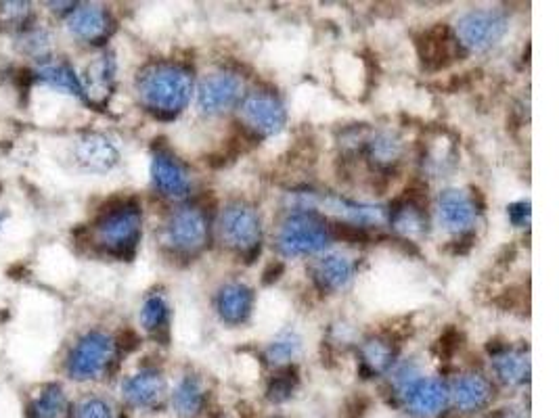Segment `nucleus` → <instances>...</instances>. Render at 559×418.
Wrapping results in <instances>:
<instances>
[{
    "instance_id": "obj_7",
    "label": "nucleus",
    "mask_w": 559,
    "mask_h": 418,
    "mask_svg": "<svg viewBox=\"0 0 559 418\" xmlns=\"http://www.w3.org/2000/svg\"><path fill=\"white\" fill-rule=\"evenodd\" d=\"M164 241L170 249L193 255L208 243V220L199 207H181L164 226Z\"/></svg>"
},
{
    "instance_id": "obj_20",
    "label": "nucleus",
    "mask_w": 559,
    "mask_h": 418,
    "mask_svg": "<svg viewBox=\"0 0 559 418\" xmlns=\"http://www.w3.org/2000/svg\"><path fill=\"white\" fill-rule=\"evenodd\" d=\"M490 396H493V387L482 375H463L453 385V398L465 412L482 408Z\"/></svg>"
},
{
    "instance_id": "obj_24",
    "label": "nucleus",
    "mask_w": 559,
    "mask_h": 418,
    "mask_svg": "<svg viewBox=\"0 0 559 418\" xmlns=\"http://www.w3.org/2000/svg\"><path fill=\"white\" fill-rule=\"evenodd\" d=\"M394 350L386 339H369L361 347V368L363 373L373 377L384 373V370L392 364Z\"/></svg>"
},
{
    "instance_id": "obj_13",
    "label": "nucleus",
    "mask_w": 559,
    "mask_h": 418,
    "mask_svg": "<svg viewBox=\"0 0 559 418\" xmlns=\"http://www.w3.org/2000/svg\"><path fill=\"white\" fill-rule=\"evenodd\" d=\"M74 157L86 172H109L118 164L120 153L107 136L91 132L84 134L74 147Z\"/></svg>"
},
{
    "instance_id": "obj_30",
    "label": "nucleus",
    "mask_w": 559,
    "mask_h": 418,
    "mask_svg": "<svg viewBox=\"0 0 559 418\" xmlns=\"http://www.w3.org/2000/svg\"><path fill=\"white\" fill-rule=\"evenodd\" d=\"M296 383H298L296 370L285 368L283 373H279L271 381V387H268V398H271L273 402H285L287 398H292V393L296 389Z\"/></svg>"
},
{
    "instance_id": "obj_37",
    "label": "nucleus",
    "mask_w": 559,
    "mask_h": 418,
    "mask_svg": "<svg viewBox=\"0 0 559 418\" xmlns=\"http://www.w3.org/2000/svg\"><path fill=\"white\" fill-rule=\"evenodd\" d=\"M507 418H516V416H507Z\"/></svg>"
},
{
    "instance_id": "obj_35",
    "label": "nucleus",
    "mask_w": 559,
    "mask_h": 418,
    "mask_svg": "<svg viewBox=\"0 0 559 418\" xmlns=\"http://www.w3.org/2000/svg\"><path fill=\"white\" fill-rule=\"evenodd\" d=\"M139 343H141L139 335L134 333V331H130V329H126V331L120 335V339H118V347H122V350H124L126 354L132 352V350H137Z\"/></svg>"
},
{
    "instance_id": "obj_17",
    "label": "nucleus",
    "mask_w": 559,
    "mask_h": 418,
    "mask_svg": "<svg viewBox=\"0 0 559 418\" xmlns=\"http://www.w3.org/2000/svg\"><path fill=\"white\" fill-rule=\"evenodd\" d=\"M124 398L139 408H149L158 404L166 393V379L158 370H141L139 375H132L122 385Z\"/></svg>"
},
{
    "instance_id": "obj_27",
    "label": "nucleus",
    "mask_w": 559,
    "mask_h": 418,
    "mask_svg": "<svg viewBox=\"0 0 559 418\" xmlns=\"http://www.w3.org/2000/svg\"><path fill=\"white\" fill-rule=\"evenodd\" d=\"M67 412L65 393L59 385H47L32 404V418H63Z\"/></svg>"
},
{
    "instance_id": "obj_10",
    "label": "nucleus",
    "mask_w": 559,
    "mask_h": 418,
    "mask_svg": "<svg viewBox=\"0 0 559 418\" xmlns=\"http://www.w3.org/2000/svg\"><path fill=\"white\" fill-rule=\"evenodd\" d=\"M243 95V82L237 74L216 72L208 76L199 86L197 105L208 115L229 111Z\"/></svg>"
},
{
    "instance_id": "obj_16",
    "label": "nucleus",
    "mask_w": 559,
    "mask_h": 418,
    "mask_svg": "<svg viewBox=\"0 0 559 418\" xmlns=\"http://www.w3.org/2000/svg\"><path fill=\"white\" fill-rule=\"evenodd\" d=\"M409 408L419 416H434L446 404V387L438 379H415L405 389Z\"/></svg>"
},
{
    "instance_id": "obj_6",
    "label": "nucleus",
    "mask_w": 559,
    "mask_h": 418,
    "mask_svg": "<svg viewBox=\"0 0 559 418\" xmlns=\"http://www.w3.org/2000/svg\"><path fill=\"white\" fill-rule=\"evenodd\" d=\"M116 354V343L107 333L93 331L84 335L70 356L67 362V370H70V377L76 381H88L97 379L107 364L114 360Z\"/></svg>"
},
{
    "instance_id": "obj_18",
    "label": "nucleus",
    "mask_w": 559,
    "mask_h": 418,
    "mask_svg": "<svg viewBox=\"0 0 559 418\" xmlns=\"http://www.w3.org/2000/svg\"><path fill=\"white\" fill-rule=\"evenodd\" d=\"M354 276V264L344 255H327L312 268V278L321 291H342L350 285Z\"/></svg>"
},
{
    "instance_id": "obj_32",
    "label": "nucleus",
    "mask_w": 559,
    "mask_h": 418,
    "mask_svg": "<svg viewBox=\"0 0 559 418\" xmlns=\"http://www.w3.org/2000/svg\"><path fill=\"white\" fill-rule=\"evenodd\" d=\"M76 418H111V408L107 406V402L99 398H91V400H84L78 406Z\"/></svg>"
},
{
    "instance_id": "obj_8",
    "label": "nucleus",
    "mask_w": 559,
    "mask_h": 418,
    "mask_svg": "<svg viewBox=\"0 0 559 418\" xmlns=\"http://www.w3.org/2000/svg\"><path fill=\"white\" fill-rule=\"evenodd\" d=\"M507 19L497 11H472L459 19L457 40L469 51H488L505 36Z\"/></svg>"
},
{
    "instance_id": "obj_5",
    "label": "nucleus",
    "mask_w": 559,
    "mask_h": 418,
    "mask_svg": "<svg viewBox=\"0 0 559 418\" xmlns=\"http://www.w3.org/2000/svg\"><path fill=\"white\" fill-rule=\"evenodd\" d=\"M220 235L231 249L248 255V262L260 253L262 226L256 209L243 201L231 203L220 218Z\"/></svg>"
},
{
    "instance_id": "obj_29",
    "label": "nucleus",
    "mask_w": 559,
    "mask_h": 418,
    "mask_svg": "<svg viewBox=\"0 0 559 418\" xmlns=\"http://www.w3.org/2000/svg\"><path fill=\"white\" fill-rule=\"evenodd\" d=\"M300 347H302V341L296 333H283L271 345H268L266 360L275 366L287 364L300 354Z\"/></svg>"
},
{
    "instance_id": "obj_28",
    "label": "nucleus",
    "mask_w": 559,
    "mask_h": 418,
    "mask_svg": "<svg viewBox=\"0 0 559 418\" xmlns=\"http://www.w3.org/2000/svg\"><path fill=\"white\" fill-rule=\"evenodd\" d=\"M168 318H170V308L166 304V299L162 295H151L141 310V324L149 331L158 335L160 331L168 329Z\"/></svg>"
},
{
    "instance_id": "obj_34",
    "label": "nucleus",
    "mask_w": 559,
    "mask_h": 418,
    "mask_svg": "<svg viewBox=\"0 0 559 418\" xmlns=\"http://www.w3.org/2000/svg\"><path fill=\"white\" fill-rule=\"evenodd\" d=\"M30 13V5L28 3H5L3 9H0V17L7 19L11 26H17V23L24 21Z\"/></svg>"
},
{
    "instance_id": "obj_15",
    "label": "nucleus",
    "mask_w": 559,
    "mask_h": 418,
    "mask_svg": "<svg viewBox=\"0 0 559 418\" xmlns=\"http://www.w3.org/2000/svg\"><path fill=\"white\" fill-rule=\"evenodd\" d=\"M254 308V291L243 283H231L218 291L216 310L227 324H243Z\"/></svg>"
},
{
    "instance_id": "obj_14",
    "label": "nucleus",
    "mask_w": 559,
    "mask_h": 418,
    "mask_svg": "<svg viewBox=\"0 0 559 418\" xmlns=\"http://www.w3.org/2000/svg\"><path fill=\"white\" fill-rule=\"evenodd\" d=\"M151 176L162 195L183 199L189 195V176L178 159L166 151H158L151 161Z\"/></svg>"
},
{
    "instance_id": "obj_3",
    "label": "nucleus",
    "mask_w": 559,
    "mask_h": 418,
    "mask_svg": "<svg viewBox=\"0 0 559 418\" xmlns=\"http://www.w3.org/2000/svg\"><path fill=\"white\" fill-rule=\"evenodd\" d=\"M289 203L298 205L302 212H308V209H321V212L338 218L342 224H352L359 228L382 226L388 222V212L384 207L356 203L338 195H319L312 191H304L289 197Z\"/></svg>"
},
{
    "instance_id": "obj_11",
    "label": "nucleus",
    "mask_w": 559,
    "mask_h": 418,
    "mask_svg": "<svg viewBox=\"0 0 559 418\" xmlns=\"http://www.w3.org/2000/svg\"><path fill=\"white\" fill-rule=\"evenodd\" d=\"M417 53L423 67L438 72V69L449 67L459 59L461 44L449 28L438 23V26L426 30L417 38Z\"/></svg>"
},
{
    "instance_id": "obj_31",
    "label": "nucleus",
    "mask_w": 559,
    "mask_h": 418,
    "mask_svg": "<svg viewBox=\"0 0 559 418\" xmlns=\"http://www.w3.org/2000/svg\"><path fill=\"white\" fill-rule=\"evenodd\" d=\"M459 345H461V333L457 329H446L440 339H438V356L444 358V360H449L457 354L459 350Z\"/></svg>"
},
{
    "instance_id": "obj_2",
    "label": "nucleus",
    "mask_w": 559,
    "mask_h": 418,
    "mask_svg": "<svg viewBox=\"0 0 559 418\" xmlns=\"http://www.w3.org/2000/svg\"><path fill=\"white\" fill-rule=\"evenodd\" d=\"M101 245L118 258H132L141 239V212L134 201H120L116 207L105 209L97 222Z\"/></svg>"
},
{
    "instance_id": "obj_1",
    "label": "nucleus",
    "mask_w": 559,
    "mask_h": 418,
    "mask_svg": "<svg viewBox=\"0 0 559 418\" xmlns=\"http://www.w3.org/2000/svg\"><path fill=\"white\" fill-rule=\"evenodd\" d=\"M191 90L193 80L183 65L155 63L139 76V97L160 118H176L187 107Z\"/></svg>"
},
{
    "instance_id": "obj_25",
    "label": "nucleus",
    "mask_w": 559,
    "mask_h": 418,
    "mask_svg": "<svg viewBox=\"0 0 559 418\" xmlns=\"http://www.w3.org/2000/svg\"><path fill=\"white\" fill-rule=\"evenodd\" d=\"M38 82L59 88L70 92V95L82 97V84L78 80V76L74 74V69L65 63H53V65H44L42 69H38L36 74Z\"/></svg>"
},
{
    "instance_id": "obj_22",
    "label": "nucleus",
    "mask_w": 559,
    "mask_h": 418,
    "mask_svg": "<svg viewBox=\"0 0 559 418\" xmlns=\"http://www.w3.org/2000/svg\"><path fill=\"white\" fill-rule=\"evenodd\" d=\"M84 80H86V84L82 90L86 92L88 99L103 101L109 95L111 82H114V59L99 57L93 65H88Z\"/></svg>"
},
{
    "instance_id": "obj_26",
    "label": "nucleus",
    "mask_w": 559,
    "mask_h": 418,
    "mask_svg": "<svg viewBox=\"0 0 559 418\" xmlns=\"http://www.w3.org/2000/svg\"><path fill=\"white\" fill-rule=\"evenodd\" d=\"M367 149H369L371 161L377 168H392L402 155L400 141L390 132H382V134H375L373 138H369Z\"/></svg>"
},
{
    "instance_id": "obj_21",
    "label": "nucleus",
    "mask_w": 559,
    "mask_h": 418,
    "mask_svg": "<svg viewBox=\"0 0 559 418\" xmlns=\"http://www.w3.org/2000/svg\"><path fill=\"white\" fill-rule=\"evenodd\" d=\"M495 370L503 383L507 385H524L530 379V360L528 354L509 350L505 345L501 352L493 354Z\"/></svg>"
},
{
    "instance_id": "obj_33",
    "label": "nucleus",
    "mask_w": 559,
    "mask_h": 418,
    "mask_svg": "<svg viewBox=\"0 0 559 418\" xmlns=\"http://www.w3.org/2000/svg\"><path fill=\"white\" fill-rule=\"evenodd\" d=\"M507 216H509V222L513 226H528L530 222V201H518V203H511L507 207Z\"/></svg>"
},
{
    "instance_id": "obj_19",
    "label": "nucleus",
    "mask_w": 559,
    "mask_h": 418,
    "mask_svg": "<svg viewBox=\"0 0 559 418\" xmlns=\"http://www.w3.org/2000/svg\"><path fill=\"white\" fill-rule=\"evenodd\" d=\"M67 26H70L72 34L78 36L80 40H88V42H97L101 38H105L109 34V15L95 5H84L78 7L70 19H67Z\"/></svg>"
},
{
    "instance_id": "obj_9",
    "label": "nucleus",
    "mask_w": 559,
    "mask_h": 418,
    "mask_svg": "<svg viewBox=\"0 0 559 418\" xmlns=\"http://www.w3.org/2000/svg\"><path fill=\"white\" fill-rule=\"evenodd\" d=\"M245 128L256 136H273L279 134L285 126V107L283 103L271 95V92H252V95L243 101L241 107Z\"/></svg>"
},
{
    "instance_id": "obj_4",
    "label": "nucleus",
    "mask_w": 559,
    "mask_h": 418,
    "mask_svg": "<svg viewBox=\"0 0 559 418\" xmlns=\"http://www.w3.org/2000/svg\"><path fill=\"white\" fill-rule=\"evenodd\" d=\"M331 243V232L321 218L308 212L289 216L279 230V249L287 258L312 255L323 251Z\"/></svg>"
},
{
    "instance_id": "obj_36",
    "label": "nucleus",
    "mask_w": 559,
    "mask_h": 418,
    "mask_svg": "<svg viewBox=\"0 0 559 418\" xmlns=\"http://www.w3.org/2000/svg\"><path fill=\"white\" fill-rule=\"evenodd\" d=\"M283 272H285V264H283V262H275V264H271V266H268V268L264 270L262 283H264V285H273V283H277Z\"/></svg>"
},
{
    "instance_id": "obj_12",
    "label": "nucleus",
    "mask_w": 559,
    "mask_h": 418,
    "mask_svg": "<svg viewBox=\"0 0 559 418\" xmlns=\"http://www.w3.org/2000/svg\"><path fill=\"white\" fill-rule=\"evenodd\" d=\"M476 214H478L476 201L467 193L459 189H449L440 193L438 218L446 230L457 232V235H465V232H469V228L474 226Z\"/></svg>"
},
{
    "instance_id": "obj_23",
    "label": "nucleus",
    "mask_w": 559,
    "mask_h": 418,
    "mask_svg": "<svg viewBox=\"0 0 559 418\" xmlns=\"http://www.w3.org/2000/svg\"><path fill=\"white\" fill-rule=\"evenodd\" d=\"M204 400L206 391L197 377H185L174 391V408L187 418L199 414V410L204 408Z\"/></svg>"
}]
</instances>
